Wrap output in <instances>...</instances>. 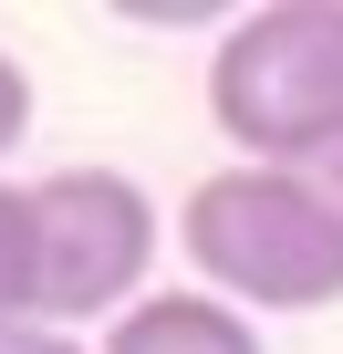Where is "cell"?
Returning a JSON list of instances; mask_svg holds the SVG:
<instances>
[{"instance_id":"2","label":"cell","mask_w":343,"mask_h":354,"mask_svg":"<svg viewBox=\"0 0 343 354\" xmlns=\"http://www.w3.org/2000/svg\"><path fill=\"white\" fill-rule=\"evenodd\" d=\"M208 125L239 167H312L343 146V0H260L208 53Z\"/></svg>"},{"instance_id":"5","label":"cell","mask_w":343,"mask_h":354,"mask_svg":"<svg viewBox=\"0 0 343 354\" xmlns=\"http://www.w3.org/2000/svg\"><path fill=\"white\" fill-rule=\"evenodd\" d=\"M42 323V219H32V177H0V333Z\"/></svg>"},{"instance_id":"4","label":"cell","mask_w":343,"mask_h":354,"mask_svg":"<svg viewBox=\"0 0 343 354\" xmlns=\"http://www.w3.org/2000/svg\"><path fill=\"white\" fill-rule=\"evenodd\" d=\"M94 354H271L260 323L219 292H146L125 323H104Z\"/></svg>"},{"instance_id":"8","label":"cell","mask_w":343,"mask_h":354,"mask_svg":"<svg viewBox=\"0 0 343 354\" xmlns=\"http://www.w3.org/2000/svg\"><path fill=\"white\" fill-rule=\"evenodd\" d=\"M312 177H322V198L343 209V146H333V156H312Z\"/></svg>"},{"instance_id":"3","label":"cell","mask_w":343,"mask_h":354,"mask_svg":"<svg viewBox=\"0 0 343 354\" xmlns=\"http://www.w3.org/2000/svg\"><path fill=\"white\" fill-rule=\"evenodd\" d=\"M32 219H42V323L84 333V323H125L146 302L156 271V198L125 167H52L32 177Z\"/></svg>"},{"instance_id":"1","label":"cell","mask_w":343,"mask_h":354,"mask_svg":"<svg viewBox=\"0 0 343 354\" xmlns=\"http://www.w3.org/2000/svg\"><path fill=\"white\" fill-rule=\"evenodd\" d=\"M177 250L198 261V292L239 313H322L343 302V209L312 167H208L177 198Z\"/></svg>"},{"instance_id":"6","label":"cell","mask_w":343,"mask_h":354,"mask_svg":"<svg viewBox=\"0 0 343 354\" xmlns=\"http://www.w3.org/2000/svg\"><path fill=\"white\" fill-rule=\"evenodd\" d=\"M21 136H32V73H21V53H0V156Z\"/></svg>"},{"instance_id":"7","label":"cell","mask_w":343,"mask_h":354,"mask_svg":"<svg viewBox=\"0 0 343 354\" xmlns=\"http://www.w3.org/2000/svg\"><path fill=\"white\" fill-rule=\"evenodd\" d=\"M0 354H94V344H84V333H52V323H11Z\"/></svg>"}]
</instances>
